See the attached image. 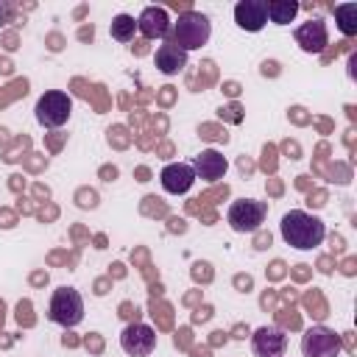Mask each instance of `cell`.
<instances>
[{"label": "cell", "instance_id": "obj_16", "mask_svg": "<svg viewBox=\"0 0 357 357\" xmlns=\"http://www.w3.org/2000/svg\"><path fill=\"white\" fill-rule=\"evenodd\" d=\"M335 22L340 28L343 36H354L357 33V3H340L335 6Z\"/></svg>", "mask_w": 357, "mask_h": 357}, {"label": "cell", "instance_id": "obj_8", "mask_svg": "<svg viewBox=\"0 0 357 357\" xmlns=\"http://www.w3.org/2000/svg\"><path fill=\"white\" fill-rule=\"evenodd\" d=\"M293 39H296V45H298L304 53H321V50L329 45L326 22H324L321 17H312V20L301 22V25L293 31Z\"/></svg>", "mask_w": 357, "mask_h": 357}, {"label": "cell", "instance_id": "obj_1", "mask_svg": "<svg viewBox=\"0 0 357 357\" xmlns=\"http://www.w3.org/2000/svg\"><path fill=\"white\" fill-rule=\"evenodd\" d=\"M279 231H282V240L298 251H312L324 243L326 237V226L318 215H310L304 209H290L282 215V223H279Z\"/></svg>", "mask_w": 357, "mask_h": 357}, {"label": "cell", "instance_id": "obj_3", "mask_svg": "<svg viewBox=\"0 0 357 357\" xmlns=\"http://www.w3.org/2000/svg\"><path fill=\"white\" fill-rule=\"evenodd\" d=\"M47 318L64 329H73L84 321V298L75 287H59L50 296V307H47Z\"/></svg>", "mask_w": 357, "mask_h": 357}, {"label": "cell", "instance_id": "obj_13", "mask_svg": "<svg viewBox=\"0 0 357 357\" xmlns=\"http://www.w3.org/2000/svg\"><path fill=\"white\" fill-rule=\"evenodd\" d=\"M137 31L145 39H165L170 31V17L162 6H145L142 14L137 17Z\"/></svg>", "mask_w": 357, "mask_h": 357}, {"label": "cell", "instance_id": "obj_11", "mask_svg": "<svg viewBox=\"0 0 357 357\" xmlns=\"http://www.w3.org/2000/svg\"><path fill=\"white\" fill-rule=\"evenodd\" d=\"M234 22H237V28H243L248 33L262 31L265 22H268V6H265V0H240L234 6Z\"/></svg>", "mask_w": 357, "mask_h": 357}, {"label": "cell", "instance_id": "obj_2", "mask_svg": "<svg viewBox=\"0 0 357 357\" xmlns=\"http://www.w3.org/2000/svg\"><path fill=\"white\" fill-rule=\"evenodd\" d=\"M209 36H212V22H209V17L201 14V11H195V8H187V11H181L178 20L173 22V39H170V42H176L184 53H190V50L204 47V45L209 42Z\"/></svg>", "mask_w": 357, "mask_h": 357}, {"label": "cell", "instance_id": "obj_5", "mask_svg": "<svg viewBox=\"0 0 357 357\" xmlns=\"http://www.w3.org/2000/svg\"><path fill=\"white\" fill-rule=\"evenodd\" d=\"M265 215H268V204L265 201H257V198H237L229 204V212H226V220L234 231L240 234H248V231H257L262 223H265Z\"/></svg>", "mask_w": 357, "mask_h": 357}, {"label": "cell", "instance_id": "obj_6", "mask_svg": "<svg viewBox=\"0 0 357 357\" xmlns=\"http://www.w3.org/2000/svg\"><path fill=\"white\" fill-rule=\"evenodd\" d=\"M340 335L329 326H310L301 335V351L304 357H340Z\"/></svg>", "mask_w": 357, "mask_h": 357}, {"label": "cell", "instance_id": "obj_17", "mask_svg": "<svg viewBox=\"0 0 357 357\" xmlns=\"http://www.w3.org/2000/svg\"><path fill=\"white\" fill-rule=\"evenodd\" d=\"M109 33H112V39H117V42H131L134 33H137V20H134L131 14H117V17H112Z\"/></svg>", "mask_w": 357, "mask_h": 357}, {"label": "cell", "instance_id": "obj_10", "mask_svg": "<svg viewBox=\"0 0 357 357\" xmlns=\"http://www.w3.org/2000/svg\"><path fill=\"white\" fill-rule=\"evenodd\" d=\"M251 349L257 357H282L287 349V335L279 326H259L251 335Z\"/></svg>", "mask_w": 357, "mask_h": 357}, {"label": "cell", "instance_id": "obj_9", "mask_svg": "<svg viewBox=\"0 0 357 357\" xmlns=\"http://www.w3.org/2000/svg\"><path fill=\"white\" fill-rule=\"evenodd\" d=\"M159 181H162V190L170 192V195H184L192 184H195V170L190 162H170L162 167L159 173Z\"/></svg>", "mask_w": 357, "mask_h": 357}, {"label": "cell", "instance_id": "obj_4", "mask_svg": "<svg viewBox=\"0 0 357 357\" xmlns=\"http://www.w3.org/2000/svg\"><path fill=\"white\" fill-rule=\"evenodd\" d=\"M33 114H36V123L39 126H45V128H61L70 120V114H73V98L67 92H61V89H47L45 95H39Z\"/></svg>", "mask_w": 357, "mask_h": 357}, {"label": "cell", "instance_id": "obj_15", "mask_svg": "<svg viewBox=\"0 0 357 357\" xmlns=\"http://www.w3.org/2000/svg\"><path fill=\"white\" fill-rule=\"evenodd\" d=\"M265 6H268V20L273 25H290L301 8L296 0H265Z\"/></svg>", "mask_w": 357, "mask_h": 357}, {"label": "cell", "instance_id": "obj_18", "mask_svg": "<svg viewBox=\"0 0 357 357\" xmlns=\"http://www.w3.org/2000/svg\"><path fill=\"white\" fill-rule=\"evenodd\" d=\"M11 20H14V3L0 0V25H6V22H11Z\"/></svg>", "mask_w": 357, "mask_h": 357}, {"label": "cell", "instance_id": "obj_12", "mask_svg": "<svg viewBox=\"0 0 357 357\" xmlns=\"http://www.w3.org/2000/svg\"><path fill=\"white\" fill-rule=\"evenodd\" d=\"M192 170H195V178H204V181H220L229 170V162L220 151L215 148H204L195 159H192Z\"/></svg>", "mask_w": 357, "mask_h": 357}, {"label": "cell", "instance_id": "obj_14", "mask_svg": "<svg viewBox=\"0 0 357 357\" xmlns=\"http://www.w3.org/2000/svg\"><path fill=\"white\" fill-rule=\"evenodd\" d=\"M153 64L162 75H178L184 67H187V53L176 45V42H165L156 47V56H153Z\"/></svg>", "mask_w": 357, "mask_h": 357}, {"label": "cell", "instance_id": "obj_7", "mask_svg": "<svg viewBox=\"0 0 357 357\" xmlns=\"http://www.w3.org/2000/svg\"><path fill=\"white\" fill-rule=\"evenodd\" d=\"M120 349L128 354V357H148L153 349H156V332L153 326L148 324H128L123 332H120Z\"/></svg>", "mask_w": 357, "mask_h": 357}]
</instances>
